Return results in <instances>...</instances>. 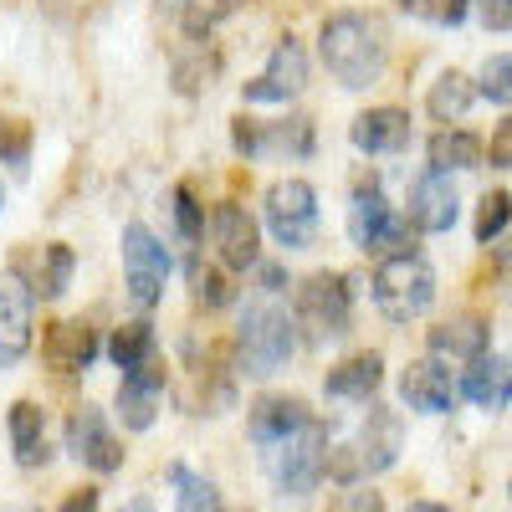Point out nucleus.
<instances>
[{"instance_id":"8","label":"nucleus","mask_w":512,"mask_h":512,"mask_svg":"<svg viewBox=\"0 0 512 512\" xmlns=\"http://www.w3.org/2000/svg\"><path fill=\"white\" fill-rule=\"evenodd\" d=\"M123 272H128V292H134L139 308H154L164 277H169V251L154 241L149 226H123Z\"/></svg>"},{"instance_id":"1","label":"nucleus","mask_w":512,"mask_h":512,"mask_svg":"<svg viewBox=\"0 0 512 512\" xmlns=\"http://www.w3.org/2000/svg\"><path fill=\"white\" fill-rule=\"evenodd\" d=\"M323 67L344 82V88H369L379 82L384 62H390V31L379 16L364 11H338L323 21Z\"/></svg>"},{"instance_id":"22","label":"nucleus","mask_w":512,"mask_h":512,"mask_svg":"<svg viewBox=\"0 0 512 512\" xmlns=\"http://www.w3.org/2000/svg\"><path fill=\"white\" fill-rule=\"evenodd\" d=\"M210 231H216V246H221L226 267H251L256 262V221L246 216V205H236V200L216 205Z\"/></svg>"},{"instance_id":"4","label":"nucleus","mask_w":512,"mask_h":512,"mask_svg":"<svg viewBox=\"0 0 512 512\" xmlns=\"http://www.w3.org/2000/svg\"><path fill=\"white\" fill-rule=\"evenodd\" d=\"M292 328H297V323H292L282 308H272V303L246 308L241 333H236V359H241V369H246L251 379L277 374V369L292 359V349H297V333H292Z\"/></svg>"},{"instance_id":"15","label":"nucleus","mask_w":512,"mask_h":512,"mask_svg":"<svg viewBox=\"0 0 512 512\" xmlns=\"http://www.w3.org/2000/svg\"><path fill=\"white\" fill-rule=\"evenodd\" d=\"M41 359H47L52 369H62V374H82V369L98 359V333H93V323H82V318L52 323L47 333H41Z\"/></svg>"},{"instance_id":"21","label":"nucleus","mask_w":512,"mask_h":512,"mask_svg":"<svg viewBox=\"0 0 512 512\" xmlns=\"http://www.w3.org/2000/svg\"><path fill=\"white\" fill-rule=\"evenodd\" d=\"M349 139L364 149V154H395L410 144V113L405 108H369L354 118Z\"/></svg>"},{"instance_id":"9","label":"nucleus","mask_w":512,"mask_h":512,"mask_svg":"<svg viewBox=\"0 0 512 512\" xmlns=\"http://www.w3.org/2000/svg\"><path fill=\"white\" fill-rule=\"evenodd\" d=\"M236 154L256 159V154H287V159H308L313 154V123L308 118H282V123H256V118H236L231 128Z\"/></svg>"},{"instance_id":"38","label":"nucleus","mask_w":512,"mask_h":512,"mask_svg":"<svg viewBox=\"0 0 512 512\" xmlns=\"http://www.w3.org/2000/svg\"><path fill=\"white\" fill-rule=\"evenodd\" d=\"M487 154H492V164H497V169H512V118H502V123L492 128Z\"/></svg>"},{"instance_id":"29","label":"nucleus","mask_w":512,"mask_h":512,"mask_svg":"<svg viewBox=\"0 0 512 512\" xmlns=\"http://www.w3.org/2000/svg\"><path fill=\"white\" fill-rule=\"evenodd\" d=\"M169 11L180 16V26H185L190 36H205L221 16H231V11H236V0H169Z\"/></svg>"},{"instance_id":"35","label":"nucleus","mask_w":512,"mask_h":512,"mask_svg":"<svg viewBox=\"0 0 512 512\" xmlns=\"http://www.w3.org/2000/svg\"><path fill=\"white\" fill-rule=\"evenodd\" d=\"M477 93H487L492 103H512V52H502V57H492L482 67V88Z\"/></svg>"},{"instance_id":"19","label":"nucleus","mask_w":512,"mask_h":512,"mask_svg":"<svg viewBox=\"0 0 512 512\" xmlns=\"http://www.w3.org/2000/svg\"><path fill=\"white\" fill-rule=\"evenodd\" d=\"M461 216V200H456V185L431 169V175H420L415 190H410V226L415 231H451Z\"/></svg>"},{"instance_id":"11","label":"nucleus","mask_w":512,"mask_h":512,"mask_svg":"<svg viewBox=\"0 0 512 512\" xmlns=\"http://www.w3.org/2000/svg\"><path fill=\"white\" fill-rule=\"evenodd\" d=\"M303 88H308V52L297 47L292 36H282L272 62H267V72L256 82H246V103H287Z\"/></svg>"},{"instance_id":"43","label":"nucleus","mask_w":512,"mask_h":512,"mask_svg":"<svg viewBox=\"0 0 512 512\" xmlns=\"http://www.w3.org/2000/svg\"><path fill=\"white\" fill-rule=\"evenodd\" d=\"M507 31H512V0H507Z\"/></svg>"},{"instance_id":"34","label":"nucleus","mask_w":512,"mask_h":512,"mask_svg":"<svg viewBox=\"0 0 512 512\" xmlns=\"http://www.w3.org/2000/svg\"><path fill=\"white\" fill-rule=\"evenodd\" d=\"M190 287H195V303H205V308H221V303H231V287H226V277H221L216 267H205V262H195V267H190Z\"/></svg>"},{"instance_id":"25","label":"nucleus","mask_w":512,"mask_h":512,"mask_svg":"<svg viewBox=\"0 0 512 512\" xmlns=\"http://www.w3.org/2000/svg\"><path fill=\"white\" fill-rule=\"evenodd\" d=\"M472 103H477V82L466 77V72H446V77H436L431 98H425V108H431L436 123H456Z\"/></svg>"},{"instance_id":"7","label":"nucleus","mask_w":512,"mask_h":512,"mask_svg":"<svg viewBox=\"0 0 512 512\" xmlns=\"http://www.w3.org/2000/svg\"><path fill=\"white\" fill-rule=\"evenodd\" d=\"M267 231L287 251L313 241V231H318V195H313L308 180H277L267 190Z\"/></svg>"},{"instance_id":"32","label":"nucleus","mask_w":512,"mask_h":512,"mask_svg":"<svg viewBox=\"0 0 512 512\" xmlns=\"http://www.w3.org/2000/svg\"><path fill=\"white\" fill-rule=\"evenodd\" d=\"M67 277H72V251H67V246H47V251H41L36 292H41V297H57V292L67 287Z\"/></svg>"},{"instance_id":"31","label":"nucleus","mask_w":512,"mask_h":512,"mask_svg":"<svg viewBox=\"0 0 512 512\" xmlns=\"http://www.w3.org/2000/svg\"><path fill=\"white\" fill-rule=\"evenodd\" d=\"M400 11L431 21V26H456V21H466L472 0H400Z\"/></svg>"},{"instance_id":"26","label":"nucleus","mask_w":512,"mask_h":512,"mask_svg":"<svg viewBox=\"0 0 512 512\" xmlns=\"http://www.w3.org/2000/svg\"><path fill=\"white\" fill-rule=\"evenodd\" d=\"M482 164V139L477 134H461V128H441L431 139V169L451 175V169H477Z\"/></svg>"},{"instance_id":"40","label":"nucleus","mask_w":512,"mask_h":512,"mask_svg":"<svg viewBox=\"0 0 512 512\" xmlns=\"http://www.w3.org/2000/svg\"><path fill=\"white\" fill-rule=\"evenodd\" d=\"M262 282H267V292H277L282 287V267H262Z\"/></svg>"},{"instance_id":"24","label":"nucleus","mask_w":512,"mask_h":512,"mask_svg":"<svg viewBox=\"0 0 512 512\" xmlns=\"http://www.w3.org/2000/svg\"><path fill=\"white\" fill-rule=\"evenodd\" d=\"M11 446H16V461L21 466H47V415L31 400H16L11 405Z\"/></svg>"},{"instance_id":"33","label":"nucleus","mask_w":512,"mask_h":512,"mask_svg":"<svg viewBox=\"0 0 512 512\" xmlns=\"http://www.w3.org/2000/svg\"><path fill=\"white\" fill-rule=\"evenodd\" d=\"M0 159L16 169L31 159V123L26 118H0Z\"/></svg>"},{"instance_id":"23","label":"nucleus","mask_w":512,"mask_h":512,"mask_svg":"<svg viewBox=\"0 0 512 512\" xmlns=\"http://www.w3.org/2000/svg\"><path fill=\"white\" fill-rule=\"evenodd\" d=\"M379 379H384V359L379 354H354L344 364H333L328 379H323V390L333 400H369L379 390Z\"/></svg>"},{"instance_id":"5","label":"nucleus","mask_w":512,"mask_h":512,"mask_svg":"<svg viewBox=\"0 0 512 512\" xmlns=\"http://www.w3.org/2000/svg\"><path fill=\"white\" fill-rule=\"evenodd\" d=\"M349 313H354V297H349V277L338 272H313L303 287H297V323L308 328V338H338L349 333Z\"/></svg>"},{"instance_id":"41","label":"nucleus","mask_w":512,"mask_h":512,"mask_svg":"<svg viewBox=\"0 0 512 512\" xmlns=\"http://www.w3.org/2000/svg\"><path fill=\"white\" fill-rule=\"evenodd\" d=\"M405 512H446V507H441V502H410Z\"/></svg>"},{"instance_id":"16","label":"nucleus","mask_w":512,"mask_h":512,"mask_svg":"<svg viewBox=\"0 0 512 512\" xmlns=\"http://www.w3.org/2000/svg\"><path fill=\"white\" fill-rule=\"evenodd\" d=\"M159 390H164V369L159 359H144L139 369H128L118 384V420L128 431H149L159 415Z\"/></svg>"},{"instance_id":"10","label":"nucleus","mask_w":512,"mask_h":512,"mask_svg":"<svg viewBox=\"0 0 512 512\" xmlns=\"http://www.w3.org/2000/svg\"><path fill=\"white\" fill-rule=\"evenodd\" d=\"M67 451H72L82 466H93V472H118V466H123V446H118V436L108 431L103 410H93V405H77V410L67 415Z\"/></svg>"},{"instance_id":"13","label":"nucleus","mask_w":512,"mask_h":512,"mask_svg":"<svg viewBox=\"0 0 512 512\" xmlns=\"http://www.w3.org/2000/svg\"><path fill=\"white\" fill-rule=\"evenodd\" d=\"M349 236H354V246H364V251H384V246L410 241V226L395 221V210L384 205L379 190H359L354 205H349Z\"/></svg>"},{"instance_id":"2","label":"nucleus","mask_w":512,"mask_h":512,"mask_svg":"<svg viewBox=\"0 0 512 512\" xmlns=\"http://www.w3.org/2000/svg\"><path fill=\"white\" fill-rule=\"evenodd\" d=\"M400 446H405L400 415H395L390 405H374V410L364 415L359 431L338 446V451H328V477L344 482V487L369 482V477H379V472H390L395 456H400Z\"/></svg>"},{"instance_id":"12","label":"nucleus","mask_w":512,"mask_h":512,"mask_svg":"<svg viewBox=\"0 0 512 512\" xmlns=\"http://www.w3.org/2000/svg\"><path fill=\"white\" fill-rule=\"evenodd\" d=\"M456 379L441 359H410L405 374H400V400L420 415H446L456 405Z\"/></svg>"},{"instance_id":"37","label":"nucleus","mask_w":512,"mask_h":512,"mask_svg":"<svg viewBox=\"0 0 512 512\" xmlns=\"http://www.w3.org/2000/svg\"><path fill=\"white\" fill-rule=\"evenodd\" d=\"M328 512H384V497L379 492H369V487H349V492H338L333 502H328Z\"/></svg>"},{"instance_id":"17","label":"nucleus","mask_w":512,"mask_h":512,"mask_svg":"<svg viewBox=\"0 0 512 512\" xmlns=\"http://www.w3.org/2000/svg\"><path fill=\"white\" fill-rule=\"evenodd\" d=\"M313 420V410L297 400V395H262L251 405V420H246V431L256 446H282L287 436H297L303 425Z\"/></svg>"},{"instance_id":"27","label":"nucleus","mask_w":512,"mask_h":512,"mask_svg":"<svg viewBox=\"0 0 512 512\" xmlns=\"http://www.w3.org/2000/svg\"><path fill=\"white\" fill-rule=\"evenodd\" d=\"M108 354H113V364L128 374V369H139L144 359H154V323H123L118 333H113V344H108Z\"/></svg>"},{"instance_id":"28","label":"nucleus","mask_w":512,"mask_h":512,"mask_svg":"<svg viewBox=\"0 0 512 512\" xmlns=\"http://www.w3.org/2000/svg\"><path fill=\"white\" fill-rule=\"evenodd\" d=\"M175 512H221V492H216V482L210 477H200V472H190V466H175Z\"/></svg>"},{"instance_id":"14","label":"nucleus","mask_w":512,"mask_h":512,"mask_svg":"<svg viewBox=\"0 0 512 512\" xmlns=\"http://www.w3.org/2000/svg\"><path fill=\"white\" fill-rule=\"evenodd\" d=\"M31 349V287L6 272L0 277V364H21Z\"/></svg>"},{"instance_id":"20","label":"nucleus","mask_w":512,"mask_h":512,"mask_svg":"<svg viewBox=\"0 0 512 512\" xmlns=\"http://www.w3.org/2000/svg\"><path fill=\"white\" fill-rule=\"evenodd\" d=\"M456 390L472 400L477 410H507V400H512V364H502L497 354H482V359H472L466 364V374H461V384Z\"/></svg>"},{"instance_id":"36","label":"nucleus","mask_w":512,"mask_h":512,"mask_svg":"<svg viewBox=\"0 0 512 512\" xmlns=\"http://www.w3.org/2000/svg\"><path fill=\"white\" fill-rule=\"evenodd\" d=\"M175 221H180V236H185V241H200V231H205V210H200V200H195L190 185L175 190Z\"/></svg>"},{"instance_id":"3","label":"nucleus","mask_w":512,"mask_h":512,"mask_svg":"<svg viewBox=\"0 0 512 512\" xmlns=\"http://www.w3.org/2000/svg\"><path fill=\"white\" fill-rule=\"evenodd\" d=\"M374 303H379L384 318H395V323L420 318L425 308L436 303V272H431V262H425L420 251H395L390 262L374 272Z\"/></svg>"},{"instance_id":"42","label":"nucleus","mask_w":512,"mask_h":512,"mask_svg":"<svg viewBox=\"0 0 512 512\" xmlns=\"http://www.w3.org/2000/svg\"><path fill=\"white\" fill-rule=\"evenodd\" d=\"M123 512H154V507H149V497H134V502H128Z\"/></svg>"},{"instance_id":"18","label":"nucleus","mask_w":512,"mask_h":512,"mask_svg":"<svg viewBox=\"0 0 512 512\" xmlns=\"http://www.w3.org/2000/svg\"><path fill=\"white\" fill-rule=\"evenodd\" d=\"M487 338H492V328H487V318H477V313H456V318H446V323H436L431 328V359H451V364H472V359H482L487 354Z\"/></svg>"},{"instance_id":"6","label":"nucleus","mask_w":512,"mask_h":512,"mask_svg":"<svg viewBox=\"0 0 512 512\" xmlns=\"http://www.w3.org/2000/svg\"><path fill=\"white\" fill-rule=\"evenodd\" d=\"M272 477L287 497H308L323 477H328V431L318 420H308L297 436L282 441L277 461H272Z\"/></svg>"},{"instance_id":"30","label":"nucleus","mask_w":512,"mask_h":512,"mask_svg":"<svg viewBox=\"0 0 512 512\" xmlns=\"http://www.w3.org/2000/svg\"><path fill=\"white\" fill-rule=\"evenodd\" d=\"M507 221H512V195H507V190L482 195V210H477V241L492 246V241L507 231Z\"/></svg>"},{"instance_id":"39","label":"nucleus","mask_w":512,"mask_h":512,"mask_svg":"<svg viewBox=\"0 0 512 512\" xmlns=\"http://www.w3.org/2000/svg\"><path fill=\"white\" fill-rule=\"evenodd\" d=\"M62 512H103V502H98V487H77V492L62 502Z\"/></svg>"}]
</instances>
